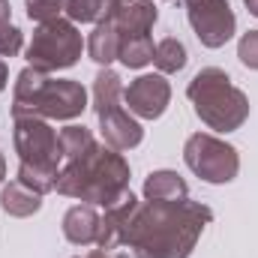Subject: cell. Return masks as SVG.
Segmentation results:
<instances>
[{"mask_svg": "<svg viewBox=\"0 0 258 258\" xmlns=\"http://www.w3.org/2000/svg\"><path fill=\"white\" fill-rule=\"evenodd\" d=\"M210 219V207L189 198L147 201L144 207H135L123 246H129L135 258H189L198 234Z\"/></svg>", "mask_w": 258, "mask_h": 258, "instance_id": "1", "label": "cell"}, {"mask_svg": "<svg viewBox=\"0 0 258 258\" xmlns=\"http://www.w3.org/2000/svg\"><path fill=\"white\" fill-rule=\"evenodd\" d=\"M129 165L120 150H105L93 144L90 150L69 156L66 168L57 171L54 189L99 207H111L129 192Z\"/></svg>", "mask_w": 258, "mask_h": 258, "instance_id": "2", "label": "cell"}, {"mask_svg": "<svg viewBox=\"0 0 258 258\" xmlns=\"http://www.w3.org/2000/svg\"><path fill=\"white\" fill-rule=\"evenodd\" d=\"M87 93L81 84L66 78H48L42 69L27 66L15 81L12 117H57L72 120L84 111Z\"/></svg>", "mask_w": 258, "mask_h": 258, "instance_id": "3", "label": "cell"}, {"mask_svg": "<svg viewBox=\"0 0 258 258\" xmlns=\"http://www.w3.org/2000/svg\"><path fill=\"white\" fill-rule=\"evenodd\" d=\"M15 150L21 156L18 180L36 192H48L57 183V162L63 159L60 135L42 117H15Z\"/></svg>", "mask_w": 258, "mask_h": 258, "instance_id": "4", "label": "cell"}, {"mask_svg": "<svg viewBox=\"0 0 258 258\" xmlns=\"http://www.w3.org/2000/svg\"><path fill=\"white\" fill-rule=\"evenodd\" d=\"M189 99L195 102V114L210 129H219V132L237 129L249 114V102H246L243 90H237L231 84V78L213 66L201 69L192 78Z\"/></svg>", "mask_w": 258, "mask_h": 258, "instance_id": "5", "label": "cell"}, {"mask_svg": "<svg viewBox=\"0 0 258 258\" xmlns=\"http://www.w3.org/2000/svg\"><path fill=\"white\" fill-rule=\"evenodd\" d=\"M81 33L75 30L72 21L54 18L39 24V30L33 33V42L27 48V60L33 69L51 72V69H66L81 57Z\"/></svg>", "mask_w": 258, "mask_h": 258, "instance_id": "6", "label": "cell"}, {"mask_svg": "<svg viewBox=\"0 0 258 258\" xmlns=\"http://www.w3.org/2000/svg\"><path fill=\"white\" fill-rule=\"evenodd\" d=\"M183 159L207 183H228V180H234V174L240 168V159H237L234 147H228L225 141H219L213 135H201V132L186 141Z\"/></svg>", "mask_w": 258, "mask_h": 258, "instance_id": "7", "label": "cell"}, {"mask_svg": "<svg viewBox=\"0 0 258 258\" xmlns=\"http://www.w3.org/2000/svg\"><path fill=\"white\" fill-rule=\"evenodd\" d=\"M186 12L201 45L219 48L234 36V12L228 0H186Z\"/></svg>", "mask_w": 258, "mask_h": 258, "instance_id": "8", "label": "cell"}, {"mask_svg": "<svg viewBox=\"0 0 258 258\" xmlns=\"http://www.w3.org/2000/svg\"><path fill=\"white\" fill-rule=\"evenodd\" d=\"M168 96H171V87L162 75H141L123 90V102L129 105V111H135L138 117H159L168 105Z\"/></svg>", "mask_w": 258, "mask_h": 258, "instance_id": "9", "label": "cell"}, {"mask_svg": "<svg viewBox=\"0 0 258 258\" xmlns=\"http://www.w3.org/2000/svg\"><path fill=\"white\" fill-rule=\"evenodd\" d=\"M120 36H141L150 33L156 21V6L153 0H111V9L105 15Z\"/></svg>", "mask_w": 258, "mask_h": 258, "instance_id": "10", "label": "cell"}, {"mask_svg": "<svg viewBox=\"0 0 258 258\" xmlns=\"http://www.w3.org/2000/svg\"><path fill=\"white\" fill-rule=\"evenodd\" d=\"M99 126H102V138H105V144L111 150H129V147L141 144V138H144L141 126L129 117V111H123L120 105L105 111V114H99Z\"/></svg>", "mask_w": 258, "mask_h": 258, "instance_id": "11", "label": "cell"}, {"mask_svg": "<svg viewBox=\"0 0 258 258\" xmlns=\"http://www.w3.org/2000/svg\"><path fill=\"white\" fill-rule=\"evenodd\" d=\"M99 216L90 204H75L63 219V234L66 240L78 243V246H87V243H96L99 237Z\"/></svg>", "mask_w": 258, "mask_h": 258, "instance_id": "12", "label": "cell"}, {"mask_svg": "<svg viewBox=\"0 0 258 258\" xmlns=\"http://www.w3.org/2000/svg\"><path fill=\"white\" fill-rule=\"evenodd\" d=\"M0 204H3V210L12 213V216H30V213L39 210L42 192H36L33 186H27V183H21V180H12V183L3 189V195H0Z\"/></svg>", "mask_w": 258, "mask_h": 258, "instance_id": "13", "label": "cell"}, {"mask_svg": "<svg viewBox=\"0 0 258 258\" xmlns=\"http://www.w3.org/2000/svg\"><path fill=\"white\" fill-rule=\"evenodd\" d=\"M87 51H90V57H93L96 63H111V60H117V51H120V33L114 30V24H111L108 18H102V21L96 24V30L90 33V39H87Z\"/></svg>", "mask_w": 258, "mask_h": 258, "instance_id": "14", "label": "cell"}, {"mask_svg": "<svg viewBox=\"0 0 258 258\" xmlns=\"http://www.w3.org/2000/svg\"><path fill=\"white\" fill-rule=\"evenodd\" d=\"M147 201H183L186 198V183L174 171H153L144 183Z\"/></svg>", "mask_w": 258, "mask_h": 258, "instance_id": "15", "label": "cell"}, {"mask_svg": "<svg viewBox=\"0 0 258 258\" xmlns=\"http://www.w3.org/2000/svg\"><path fill=\"white\" fill-rule=\"evenodd\" d=\"M123 99V84H120V75L111 72V69H102L96 75V84H93V105H96V114H105L111 108H117Z\"/></svg>", "mask_w": 258, "mask_h": 258, "instance_id": "16", "label": "cell"}, {"mask_svg": "<svg viewBox=\"0 0 258 258\" xmlns=\"http://www.w3.org/2000/svg\"><path fill=\"white\" fill-rule=\"evenodd\" d=\"M153 51H156V45H153L150 33H141V36H120L117 60H123L126 66L138 69V66H144L147 60H153Z\"/></svg>", "mask_w": 258, "mask_h": 258, "instance_id": "17", "label": "cell"}, {"mask_svg": "<svg viewBox=\"0 0 258 258\" xmlns=\"http://www.w3.org/2000/svg\"><path fill=\"white\" fill-rule=\"evenodd\" d=\"M153 63L159 66V72H180L186 66V48L183 42H177L174 36L162 39L153 51Z\"/></svg>", "mask_w": 258, "mask_h": 258, "instance_id": "18", "label": "cell"}, {"mask_svg": "<svg viewBox=\"0 0 258 258\" xmlns=\"http://www.w3.org/2000/svg\"><path fill=\"white\" fill-rule=\"evenodd\" d=\"M72 21H102L111 9V0H66L63 6Z\"/></svg>", "mask_w": 258, "mask_h": 258, "instance_id": "19", "label": "cell"}, {"mask_svg": "<svg viewBox=\"0 0 258 258\" xmlns=\"http://www.w3.org/2000/svg\"><path fill=\"white\" fill-rule=\"evenodd\" d=\"M63 6L66 0H27V15H30V21L45 24V21H54Z\"/></svg>", "mask_w": 258, "mask_h": 258, "instance_id": "20", "label": "cell"}, {"mask_svg": "<svg viewBox=\"0 0 258 258\" xmlns=\"http://www.w3.org/2000/svg\"><path fill=\"white\" fill-rule=\"evenodd\" d=\"M21 45H24V36L18 27H12V24L0 27V57H15L21 51Z\"/></svg>", "mask_w": 258, "mask_h": 258, "instance_id": "21", "label": "cell"}, {"mask_svg": "<svg viewBox=\"0 0 258 258\" xmlns=\"http://www.w3.org/2000/svg\"><path fill=\"white\" fill-rule=\"evenodd\" d=\"M237 57L249 66V69H258V30H249V33L240 39V45H237Z\"/></svg>", "mask_w": 258, "mask_h": 258, "instance_id": "22", "label": "cell"}, {"mask_svg": "<svg viewBox=\"0 0 258 258\" xmlns=\"http://www.w3.org/2000/svg\"><path fill=\"white\" fill-rule=\"evenodd\" d=\"M6 24H9V3L0 0V27H6Z\"/></svg>", "mask_w": 258, "mask_h": 258, "instance_id": "23", "label": "cell"}, {"mask_svg": "<svg viewBox=\"0 0 258 258\" xmlns=\"http://www.w3.org/2000/svg\"><path fill=\"white\" fill-rule=\"evenodd\" d=\"M6 87V66H3V60H0V90Z\"/></svg>", "mask_w": 258, "mask_h": 258, "instance_id": "24", "label": "cell"}, {"mask_svg": "<svg viewBox=\"0 0 258 258\" xmlns=\"http://www.w3.org/2000/svg\"><path fill=\"white\" fill-rule=\"evenodd\" d=\"M243 3L249 6V12H252V15H258V0H243Z\"/></svg>", "mask_w": 258, "mask_h": 258, "instance_id": "25", "label": "cell"}, {"mask_svg": "<svg viewBox=\"0 0 258 258\" xmlns=\"http://www.w3.org/2000/svg\"><path fill=\"white\" fill-rule=\"evenodd\" d=\"M3 177H6V162H3V156H0V183H3Z\"/></svg>", "mask_w": 258, "mask_h": 258, "instance_id": "26", "label": "cell"}, {"mask_svg": "<svg viewBox=\"0 0 258 258\" xmlns=\"http://www.w3.org/2000/svg\"><path fill=\"white\" fill-rule=\"evenodd\" d=\"M81 258H108V255H105V252L99 249V252H90V255H81Z\"/></svg>", "mask_w": 258, "mask_h": 258, "instance_id": "27", "label": "cell"}]
</instances>
